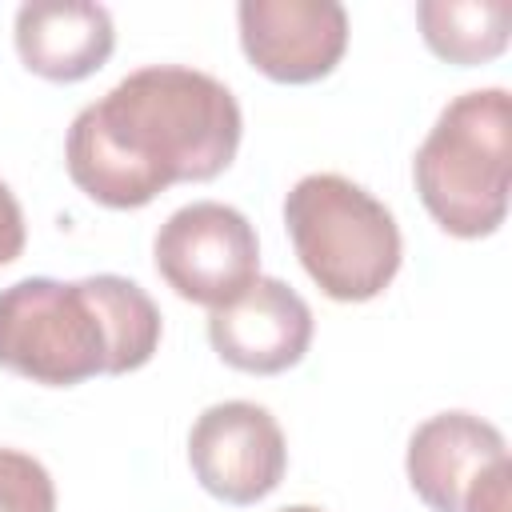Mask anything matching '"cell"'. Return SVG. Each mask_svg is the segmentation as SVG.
Segmentation results:
<instances>
[{"mask_svg":"<svg viewBox=\"0 0 512 512\" xmlns=\"http://www.w3.org/2000/svg\"><path fill=\"white\" fill-rule=\"evenodd\" d=\"M280 512H324V508H316V504H288V508H280Z\"/></svg>","mask_w":512,"mask_h":512,"instance_id":"obj_15","label":"cell"},{"mask_svg":"<svg viewBox=\"0 0 512 512\" xmlns=\"http://www.w3.org/2000/svg\"><path fill=\"white\" fill-rule=\"evenodd\" d=\"M20 64L52 84H76L100 72L116 48V28L104 4L88 0H32L16 8Z\"/></svg>","mask_w":512,"mask_h":512,"instance_id":"obj_10","label":"cell"},{"mask_svg":"<svg viewBox=\"0 0 512 512\" xmlns=\"http://www.w3.org/2000/svg\"><path fill=\"white\" fill-rule=\"evenodd\" d=\"M508 456L496 424L472 412H436L408 440V484L432 512H460L472 484Z\"/></svg>","mask_w":512,"mask_h":512,"instance_id":"obj_9","label":"cell"},{"mask_svg":"<svg viewBox=\"0 0 512 512\" xmlns=\"http://www.w3.org/2000/svg\"><path fill=\"white\" fill-rule=\"evenodd\" d=\"M212 352L240 372L276 376L304 360L312 344V308L276 276H256L232 304L208 312Z\"/></svg>","mask_w":512,"mask_h":512,"instance_id":"obj_8","label":"cell"},{"mask_svg":"<svg viewBox=\"0 0 512 512\" xmlns=\"http://www.w3.org/2000/svg\"><path fill=\"white\" fill-rule=\"evenodd\" d=\"M160 348V308L128 276L76 284L28 276L0 288V368L48 388L144 368Z\"/></svg>","mask_w":512,"mask_h":512,"instance_id":"obj_2","label":"cell"},{"mask_svg":"<svg viewBox=\"0 0 512 512\" xmlns=\"http://www.w3.org/2000/svg\"><path fill=\"white\" fill-rule=\"evenodd\" d=\"M416 20L424 44L460 68L488 64L508 48L512 4L508 0H420Z\"/></svg>","mask_w":512,"mask_h":512,"instance_id":"obj_11","label":"cell"},{"mask_svg":"<svg viewBox=\"0 0 512 512\" xmlns=\"http://www.w3.org/2000/svg\"><path fill=\"white\" fill-rule=\"evenodd\" d=\"M0 512H56V484L28 452L0 448Z\"/></svg>","mask_w":512,"mask_h":512,"instance_id":"obj_12","label":"cell"},{"mask_svg":"<svg viewBox=\"0 0 512 512\" xmlns=\"http://www.w3.org/2000/svg\"><path fill=\"white\" fill-rule=\"evenodd\" d=\"M240 132L228 84L184 64H148L76 112L64 160L88 200L144 208L172 184L216 180L236 160Z\"/></svg>","mask_w":512,"mask_h":512,"instance_id":"obj_1","label":"cell"},{"mask_svg":"<svg viewBox=\"0 0 512 512\" xmlns=\"http://www.w3.org/2000/svg\"><path fill=\"white\" fill-rule=\"evenodd\" d=\"M24 252V212L12 188L0 180V268Z\"/></svg>","mask_w":512,"mask_h":512,"instance_id":"obj_14","label":"cell"},{"mask_svg":"<svg viewBox=\"0 0 512 512\" xmlns=\"http://www.w3.org/2000/svg\"><path fill=\"white\" fill-rule=\"evenodd\" d=\"M412 180L428 216L448 236H492L508 216L512 96L504 88L456 96L416 148Z\"/></svg>","mask_w":512,"mask_h":512,"instance_id":"obj_3","label":"cell"},{"mask_svg":"<svg viewBox=\"0 0 512 512\" xmlns=\"http://www.w3.org/2000/svg\"><path fill=\"white\" fill-rule=\"evenodd\" d=\"M240 48L276 84L324 80L348 48V12L336 0H244Z\"/></svg>","mask_w":512,"mask_h":512,"instance_id":"obj_7","label":"cell"},{"mask_svg":"<svg viewBox=\"0 0 512 512\" xmlns=\"http://www.w3.org/2000/svg\"><path fill=\"white\" fill-rule=\"evenodd\" d=\"M284 224L304 272L340 304L376 300L400 272L396 216L340 172L296 180L284 200Z\"/></svg>","mask_w":512,"mask_h":512,"instance_id":"obj_4","label":"cell"},{"mask_svg":"<svg viewBox=\"0 0 512 512\" xmlns=\"http://www.w3.org/2000/svg\"><path fill=\"white\" fill-rule=\"evenodd\" d=\"M188 464L200 488L224 504H256L284 480L288 444L276 416L252 400H224L196 416Z\"/></svg>","mask_w":512,"mask_h":512,"instance_id":"obj_6","label":"cell"},{"mask_svg":"<svg viewBox=\"0 0 512 512\" xmlns=\"http://www.w3.org/2000/svg\"><path fill=\"white\" fill-rule=\"evenodd\" d=\"M152 260L180 300L224 308L260 276V240L248 216L232 204L196 200L160 224Z\"/></svg>","mask_w":512,"mask_h":512,"instance_id":"obj_5","label":"cell"},{"mask_svg":"<svg viewBox=\"0 0 512 512\" xmlns=\"http://www.w3.org/2000/svg\"><path fill=\"white\" fill-rule=\"evenodd\" d=\"M508 488H512V460L504 456L472 484L460 512H508Z\"/></svg>","mask_w":512,"mask_h":512,"instance_id":"obj_13","label":"cell"}]
</instances>
